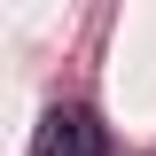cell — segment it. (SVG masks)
<instances>
[{"label": "cell", "mask_w": 156, "mask_h": 156, "mask_svg": "<svg viewBox=\"0 0 156 156\" xmlns=\"http://www.w3.org/2000/svg\"><path fill=\"white\" fill-rule=\"evenodd\" d=\"M31 156H101V125H94L86 109H55L47 125H39Z\"/></svg>", "instance_id": "1"}]
</instances>
